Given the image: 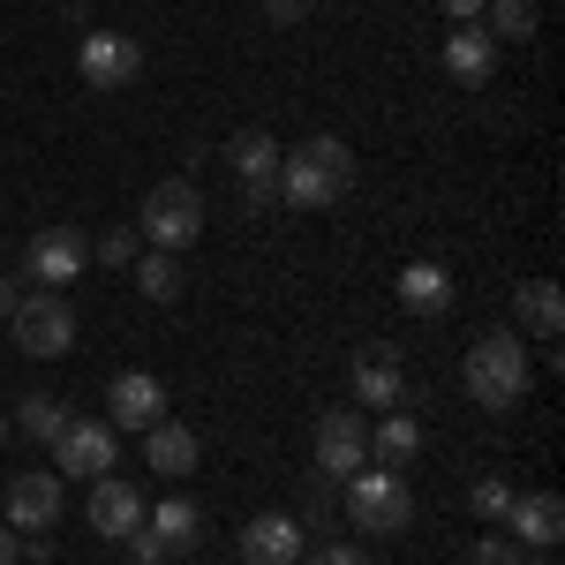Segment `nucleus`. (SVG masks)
<instances>
[{
  "instance_id": "412c9836",
  "label": "nucleus",
  "mask_w": 565,
  "mask_h": 565,
  "mask_svg": "<svg viewBox=\"0 0 565 565\" xmlns=\"http://www.w3.org/2000/svg\"><path fill=\"white\" fill-rule=\"evenodd\" d=\"M513 302H521V324L535 332V340H558V332H565V302H558V287H551V279H527Z\"/></svg>"
},
{
  "instance_id": "72a5a7b5",
  "label": "nucleus",
  "mask_w": 565,
  "mask_h": 565,
  "mask_svg": "<svg viewBox=\"0 0 565 565\" xmlns=\"http://www.w3.org/2000/svg\"><path fill=\"white\" fill-rule=\"evenodd\" d=\"M23 558V535H15V527H0V565H15Z\"/></svg>"
},
{
  "instance_id": "4be33fe9",
  "label": "nucleus",
  "mask_w": 565,
  "mask_h": 565,
  "mask_svg": "<svg viewBox=\"0 0 565 565\" xmlns=\"http://www.w3.org/2000/svg\"><path fill=\"white\" fill-rule=\"evenodd\" d=\"M482 15H490L482 31H490L498 45H527V39H535V23H543L535 0H482Z\"/></svg>"
},
{
  "instance_id": "7c9ffc66",
  "label": "nucleus",
  "mask_w": 565,
  "mask_h": 565,
  "mask_svg": "<svg viewBox=\"0 0 565 565\" xmlns=\"http://www.w3.org/2000/svg\"><path fill=\"white\" fill-rule=\"evenodd\" d=\"M15 302H23V287H15V279H8V271H0V324H8V317H15Z\"/></svg>"
},
{
  "instance_id": "6ab92c4d",
  "label": "nucleus",
  "mask_w": 565,
  "mask_h": 565,
  "mask_svg": "<svg viewBox=\"0 0 565 565\" xmlns=\"http://www.w3.org/2000/svg\"><path fill=\"white\" fill-rule=\"evenodd\" d=\"M143 527H151V543H159L167 558H181V551H196V535H204V513H196L189 498H167L159 513H143Z\"/></svg>"
},
{
  "instance_id": "6e6552de",
  "label": "nucleus",
  "mask_w": 565,
  "mask_h": 565,
  "mask_svg": "<svg viewBox=\"0 0 565 565\" xmlns=\"http://www.w3.org/2000/svg\"><path fill=\"white\" fill-rule=\"evenodd\" d=\"M84 264H90V234L84 226H45V234H31V279H39V287L84 279Z\"/></svg>"
},
{
  "instance_id": "393cba45",
  "label": "nucleus",
  "mask_w": 565,
  "mask_h": 565,
  "mask_svg": "<svg viewBox=\"0 0 565 565\" xmlns=\"http://www.w3.org/2000/svg\"><path fill=\"white\" fill-rule=\"evenodd\" d=\"M61 423H68V407H61L53 392H31V399H15V430H23V437L53 445V437H61Z\"/></svg>"
},
{
  "instance_id": "c756f323",
  "label": "nucleus",
  "mask_w": 565,
  "mask_h": 565,
  "mask_svg": "<svg viewBox=\"0 0 565 565\" xmlns=\"http://www.w3.org/2000/svg\"><path fill=\"white\" fill-rule=\"evenodd\" d=\"M264 8H271V23H302L309 15V0H264Z\"/></svg>"
},
{
  "instance_id": "a211bd4d",
  "label": "nucleus",
  "mask_w": 565,
  "mask_h": 565,
  "mask_svg": "<svg viewBox=\"0 0 565 565\" xmlns=\"http://www.w3.org/2000/svg\"><path fill=\"white\" fill-rule=\"evenodd\" d=\"M279 159H287V151H279V136H271V129H242L234 143H226V167L242 174V189L279 181Z\"/></svg>"
},
{
  "instance_id": "f3484780",
  "label": "nucleus",
  "mask_w": 565,
  "mask_h": 565,
  "mask_svg": "<svg viewBox=\"0 0 565 565\" xmlns=\"http://www.w3.org/2000/svg\"><path fill=\"white\" fill-rule=\"evenodd\" d=\"M445 68H452L460 84H490V68H498V39H490L482 23H452V39H445Z\"/></svg>"
},
{
  "instance_id": "b1692460",
  "label": "nucleus",
  "mask_w": 565,
  "mask_h": 565,
  "mask_svg": "<svg viewBox=\"0 0 565 565\" xmlns=\"http://www.w3.org/2000/svg\"><path fill=\"white\" fill-rule=\"evenodd\" d=\"M370 452H377L385 468H407V460L423 452V430H415V415H385V423L370 430Z\"/></svg>"
},
{
  "instance_id": "a878e982",
  "label": "nucleus",
  "mask_w": 565,
  "mask_h": 565,
  "mask_svg": "<svg viewBox=\"0 0 565 565\" xmlns=\"http://www.w3.org/2000/svg\"><path fill=\"white\" fill-rule=\"evenodd\" d=\"M505 505H513V482H505V476H482L476 482V513H482V521H505Z\"/></svg>"
},
{
  "instance_id": "4468645a",
  "label": "nucleus",
  "mask_w": 565,
  "mask_h": 565,
  "mask_svg": "<svg viewBox=\"0 0 565 565\" xmlns=\"http://www.w3.org/2000/svg\"><path fill=\"white\" fill-rule=\"evenodd\" d=\"M399 385H407V362H399V348H362L354 354V399L362 407H399Z\"/></svg>"
},
{
  "instance_id": "9b49d317",
  "label": "nucleus",
  "mask_w": 565,
  "mask_h": 565,
  "mask_svg": "<svg viewBox=\"0 0 565 565\" xmlns=\"http://www.w3.org/2000/svg\"><path fill=\"white\" fill-rule=\"evenodd\" d=\"M370 460V430H362V415L354 407H332L324 423H317V468L324 476H354Z\"/></svg>"
},
{
  "instance_id": "473e14b6",
  "label": "nucleus",
  "mask_w": 565,
  "mask_h": 565,
  "mask_svg": "<svg viewBox=\"0 0 565 565\" xmlns=\"http://www.w3.org/2000/svg\"><path fill=\"white\" fill-rule=\"evenodd\" d=\"M317 565H370V551H340V543H332V551H324Z\"/></svg>"
},
{
  "instance_id": "f257e3e1",
  "label": "nucleus",
  "mask_w": 565,
  "mask_h": 565,
  "mask_svg": "<svg viewBox=\"0 0 565 565\" xmlns=\"http://www.w3.org/2000/svg\"><path fill=\"white\" fill-rule=\"evenodd\" d=\"M354 189V151L340 136H302L287 159H279V196L295 204V212H324V204H340Z\"/></svg>"
},
{
  "instance_id": "423d86ee",
  "label": "nucleus",
  "mask_w": 565,
  "mask_h": 565,
  "mask_svg": "<svg viewBox=\"0 0 565 565\" xmlns=\"http://www.w3.org/2000/svg\"><path fill=\"white\" fill-rule=\"evenodd\" d=\"M106 468H114V423H98V415H68L61 437H53V476L98 482Z\"/></svg>"
},
{
  "instance_id": "f03ea898",
  "label": "nucleus",
  "mask_w": 565,
  "mask_h": 565,
  "mask_svg": "<svg viewBox=\"0 0 565 565\" xmlns=\"http://www.w3.org/2000/svg\"><path fill=\"white\" fill-rule=\"evenodd\" d=\"M460 385L476 407H521L527 399V348L513 332H482L468 362H460Z\"/></svg>"
},
{
  "instance_id": "c9c22d12",
  "label": "nucleus",
  "mask_w": 565,
  "mask_h": 565,
  "mask_svg": "<svg viewBox=\"0 0 565 565\" xmlns=\"http://www.w3.org/2000/svg\"><path fill=\"white\" fill-rule=\"evenodd\" d=\"M309 565H317V558H309Z\"/></svg>"
},
{
  "instance_id": "7ed1b4c3",
  "label": "nucleus",
  "mask_w": 565,
  "mask_h": 565,
  "mask_svg": "<svg viewBox=\"0 0 565 565\" xmlns=\"http://www.w3.org/2000/svg\"><path fill=\"white\" fill-rule=\"evenodd\" d=\"M136 234L151 242V249H189L196 234H204V189L189 174H174V181H151V196H143V212H136Z\"/></svg>"
},
{
  "instance_id": "2eb2a0df",
  "label": "nucleus",
  "mask_w": 565,
  "mask_h": 565,
  "mask_svg": "<svg viewBox=\"0 0 565 565\" xmlns=\"http://www.w3.org/2000/svg\"><path fill=\"white\" fill-rule=\"evenodd\" d=\"M242 558L249 565H302V521L287 513H257L242 527Z\"/></svg>"
},
{
  "instance_id": "0eeeda50",
  "label": "nucleus",
  "mask_w": 565,
  "mask_h": 565,
  "mask_svg": "<svg viewBox=\"0 0 565 565\" xmlns=\"http://www.w3.org/2000/svg\"><path fill=\"white\" fill-rule=\"evenodd\" d=\"M76 61H84V84L90 90H129L136 76H143V45L121 39V31H90Z\"/></svg>"
},
{
  "instance_id": "f8f14e48",
  "label": "nucleus",
  "mask_w": 565,
  "mask_h": 565,
  "mask_svg": "<svg viewBox=\"0 0 565 565\" xmlns=\"http://www.w3.org/2000/svg\"><path fill=\"white\" fill-rule=\"evenodd\" d=\"M106 407H114V430H151L167 415V385L151 370H121L114 392H106Z\"/></svg>"
},
{
  "instance_id": "1a4fd4ad",
  "label": "nucleus",
  "mask_w": 565,
  "mask_h": 565,
  "mask_svg": "<svg viewBox=\"0 0 565 565\" xmlns=\"http://www.w3.org/2000/svg\"><path fill=\"white\" fill-rule=\"evenodd\" d=\"M0 505H8V527H53L61 521V476L53 468H23V476L0 490Z\"/></svg>"
},
{
  "instance_id": "cd10ccee",
  "label": "nucleus",
  "mask_w": 565,
  "mask_h": 565,
  "mask_svg": "<svg viewBox=\"0 0 565 565\" xmlns=\"http://www.w3.org/2000/svg\"><path fill=\"white\" fill-rule=\"evenodd\" d=\"M476 565H521L513 535H482V543H476Z\"/></svg>"
},
{
  "instance_id": "f704fd0d",
  "label": "nucleus",
  "mask_w": 565,
  "mask_h": 565,
  "mask_svg": "<svg viewBox=\"0 0 565 565\" xmlns=\"http://www.w3.org/2000/svg\"><path fill=\"white\" fill-rule=\"evenodd\" d=\"M0 437H8V415H0Z\"/></svg>"
},
{
  "instance_id": "2f4dec72",
  "label": "nucleus",
  "mask_w": 565,
  "mask_h": 565,
  "mask_svg": "<svg viewBox=\"0 0 565 565\" xmlns=\"http://www.w3.org/2000/svg\"><path fill=\"white\" fill-rule=\"evenodd\" d=\"M437 8H445L452 23H476V15H482V0H437Z\"/></svg>"
},
{
  "instance_id": "aec40b11",
  "label": "nucleus",
  "mask_w": 565,
  "mask_h": 565,
  "mask_svg": "<svg viewBox=\"0 0 565 565\" xmlns=\"http://www.w3.org/2000/svg\"><path fill=\"white\" fill-rule=\"evenodd\" d=\"M399 302L415 309V317H445V309H452L445 264H407V271H399Z\"/></svg>"
},
{
  "instance_id": "39448f33",
  "label": "nucleus",
  "mask_w": 565,
  "mask_h": 565,
  "mask_svg": "<svg viewBox=\"0 0 565 565\" xmlns=\"http://www.w3.org/2000/svg\"><path fill=\"white\" fill-rule=\"evenodd\" d=\"M8 332H15V348L23 354H68L76 348V309H68V295L61 287H31L23 302H15V317H8Z\"/></svg>"
},
{
  "instance_id": "c85d7f7f",
  "label": "nucleus",
  "mask_w": 565,
  "mask_h": 565,
  "mask_svg": "<svg viewBox=\"0 0 565 565\" xmlns=\"http://www.w3.org/2000/svg\"><path fill=\"white\" fill-rule=\"evenodd\" d=\"M129 565H167V551L151 543V527H136V535H129Z\"/></svg>"
},
{
  "instance_id": "ddd939ff",
  "label": "nucleus",
  "mask_w": 565,
  "mask_h": 565,
  "mask_svg": "<svg viewBox=\"0 0 565 565\" xmlns=\"http://www.w3.org/2000/svg\"><path fill=\"white\" fill-rule=\"evenodd\" d=\"M505 527H513L521 543H535V551H558L565 543V498L558 490H527V498L505 505Z\"/></svg>"
},
{
  "instance_id": "bb28decb",
  "label": "nucleus",
  "mask_w": 565,
  "mask_h": 565,
  "mask_svg": "<svg viewBox=\"0 0 565 565\" xmlns=\"http://www.w3.org/2000/svg\"><path fill=\"white\" fill-rule=\"evenodd\" d=\"M136 257H143V234H136V226H114V234L98 242V264H136Z\"/></svg>"
},
{
  "instance_id": "5701e85b",
  "label": "nucleus",
  "mask_w": 565,
  "mask_h": 565,
  "mask_svg": "<svg viewBox=\"0 0 565 565\" xmlns=\"http://www.w3.org/2000/svg\"><path fill=\"white\" fill-rule=\"evenodd\" d=\"M136 295H143V302H181V257L174 249L136 257Z\"/></svg>"
},
{
  "instance_id": "20e7f679",
  "label": "nucleus",
  "mask_w": 565,
  "mask_h": 565,
  "mask_svg": "<svg viewBox=\"0 0 565 565\" xmlns=\"http://www.w3.org/2000/svg\"><path fill=\"white\" fill-rule=\"evenodd\" d=\"M348 521L370 527V535H399V527L415 521V498H407L399 468H354L348 476Z\"/></svg>"
},
{
  "instance_id": "dca6fc26",
  "label": "nucleus",
  "mask_w": 565,
  "mask_h": 565,
  "mask_svg": "<svg viewBox=\"0 0 565 565\" xmlns=\"http://www.w3.org/2000/svg\"><path fill=\"white\" fill-rule=\"evenodd\" d=\"M143 460H151V468H159V476H196V460H204V445H196V430H189V423H167V415H159V423H151V430H143Z\"/></svg>"
},
{
  "instance_id": "9d476101",
  "label": "nucleus",
  "mask_w": 565,
  "mask_h": 565,
  "mask_svg": "<svg viewBox=\"0 0 565 565\" xmlns=\"http://www.w3.org/2000/svg\"><path fill=\"white\" fill-rule=\"evenodd\" d=\"M143 513H151V505H143V490H136V482H121V476H98V482H90V527H98L106 543H129L136 527H143Z\"/></svg>"
}]
</instances>
